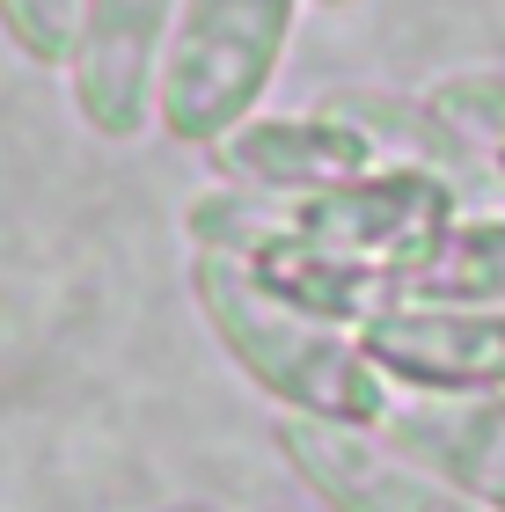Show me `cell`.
I'll list each match as a JSON object with an SVG mask.
<instances>
[{"mask_svg":"<svg viewBox=\"0 0 505 512\" xmlns=\"http://www.w3.org/2000/svg\"><path fill=\"white\" fill-rule=\"evenodd\" d=\"M191 293H198V315H205V330H213V344L286 417H323V425L381 432V417L396 410L388 403V374L366 359V344L352 330L286 308V300L264 293L235 256L198 249Z\"/></svg>","mask_w":505,"mask_h":512,"instance_id":"cell-1","label":"cell"},{"mask_svg":"<svg viewBox=\"0 0 505 512\" xmlns=\"http://www.w3.org/2000/svg\"><path fill=\"white\" fill-rule=\"evenodd\" d=\"M293 22L301 0H183L154 88V125L176 147H213L242 118H257L293 44Z\"/></svg>","mask_w":505,"mask_h":512,"instance_id":"cell-2","label":"cell"},{"mask_svg":"<svg viewBox=\"0 0 505 512\" xmlns=\"http://www.w3.org/2000/svg\"><path fill=\"white\" fill-rule=\"evenodd\" d=\"M176 15H183V0H88L81 8L66 81H74V110L88 132L140 139L154 125V88H162Z\"/></svg>","mask_w":505,"mask_h":512,"instance_id":"cell-3","label":"cell"},{"mask_svg":"<svg viewBox=\"0 0 505 512\" xmlns=\"http://www.w3.org/2000/svg\"><path fill=\"white\" fill-rule=\"evenodd\" d=\"M352 337L388 381L418 395H505V308L388 300Z\"/></svg>","mask_w":505,"mask_h":512,"instance_id":"cell-4","label":"cell"},{"mask_svg":"<svg viewBox=\"0 0 505 512\" xmlns=\"http://www.w3.org/2000/svg\"><path fill=\"white\" fill-rule=\"evenodd\" d=\"M279 454L330 512H484L454 483L418 469L388 439L359 425H323V417H279Z\"/></svg>","mask_w":505,"mask_h":512,"instance_id":"cell-5","label":"cell"},{"mask_svg":"<svg viewBox=\"0 0 505 512\" xmlns=\"http://www.w3.org/2000/svg\"><path fill=\"white\" fill-rule=\"evenodd\" d=\"M213 161L227 183H242L257 198H315V191L352 183V176L388 169L374 139L352 118H337L330 103L293 110V118H242L227 139H213Z\"/></svg>","mask_w":505,"mask_h":512,"instance_id":"cell-6","label":"cell"},{"mask_svg":"<svg viewBox=\"0 0 505 512\" xmlns=\"http://www.w3.org/2000/svg\"><path fill=\"white\" fill-rule=\"evenodd\" d=\"M381 439L484 512H505V395H410L381 417Z\"/></svg>","mask_w":505,"mask_h":512,"instance_id":"cell-7","label":"cell"},{"mask_svg":"<svg viewBox=\"0 0 505 512\" xmlns=\"http://www.w3.org/2000/svg\"><path fill=\"white\" fill-rule=\"evenodd\" d=\"M403 300H454V308H505V213H462L440 249L418 264Z\"/></svg>","mask_w":505,"mask_h":512,"instance_id":"cell-8","label":"cell"},{"mask_svg":"<svg viewBox=\"0 0 505 512\" xmlns=\"http://www.w3.org/2000/svg\"><path fill=\"white\" fill-rule=\"evenodd\" d=\"M425 103L447 118V132L484 161H505V66H476V74H447L425 88Z\"/></svg>","mask_w":505,"mask_h":512,"instance_id":"cell-9","label":"cell"},{"mask_svg":"<svg viewBox=\"0 0 505 512\" xmlns=\"http://www.w3.org/2000/svg\"><path fill=\"white\" fill-rule=\"evenodd\" d=\"M81 8L88 0H0V30L15 37L22 59L66 66V52H74V37H81Z\"/></svg>","mask_w":505,"mask_h":512,"instance_id":"cell-10","label":"cell"},{"mask_svg":"<svg viewBox=\"0 0 505 512\" xmlns=\"http://www.w3.org/2000/svg\"><path fill=\"white\" fill-rule=\"evenodd\" d=\"M323 8H344V0H323Z\"/></svg>","mask_w":505,"mask_h":512,"instance_id":"cell-11","label":"cell"},{"mask_svg":"<svg viewBox=\"0 0 505 512\" xmlns=\"http://www.w3.org/2000/svg\"><path fill=\"white\" fill-rule=\"evenodd\" d=\"M183 512H205V505H183Z\"/></svg>","mask_w":505,"mask_h":512,"instance_id":"cell-12","label":"cell"}]
</instances>
